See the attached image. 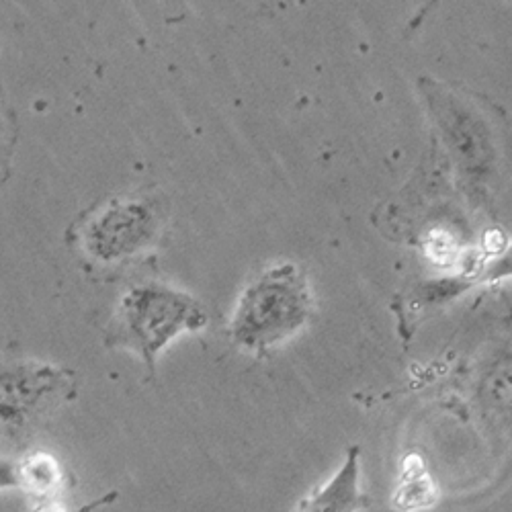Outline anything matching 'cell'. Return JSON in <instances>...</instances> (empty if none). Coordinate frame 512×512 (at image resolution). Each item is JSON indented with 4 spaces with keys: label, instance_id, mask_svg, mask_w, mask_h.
Masks as SVG:
<instances>
[{
    "label": "cell",
    "instance_id": "cell-1",
    "mask_svg": "<svg viewBox=\"0 0 512 512\" xmlns=\"http://www.w3.org/2000/svg\"><path fill=\"white\" fill-rule=\"evenodd\" d=\"M207 324L203 306L185 291L160 283L136 285L127 291L107 328L111 347L138 353L154 369L160 351L185 332Z\"/></svg>",
    "mask_w": 512,
    "mask_h": 512
},
{
    "label": "cell",
    "instance_id": "cell-2",
    "mask_svg": "<svg viewBox=\"0 0 512 512\" xmlns=\"http://www.w3.org/2000/svg\"><path fill=\"white\" fill-rule=\"evenodd\" d=\"M310 314L306 275L295 265H277L244 289L230 322V336L238 347L263 355L302 330Z\"/></svg>",
    "mask_w": 512,
    "mask_h": 512
},
{
    "label": "cell",
    "instance_id": "cell-3",
    "mask_svg": "<svg viewBox=\"0 0 512 512\" xmlns=\"http://www.w3.org/2000/svg\"><path fill=\"white\" fill-rule=\"evenodd\" d=\"M160 216L148 199H115L87 220L80 232L84 252L99 263H117L148 248Z\"/></svg>",
    "mask_w": 512,
    "mask_h": 512
},
{
    "label": "cell",
    "instance_id": "cell-4",
    "mask_svg": "<svg viewBox=\"0 0 512 512\" xmlns=\"http://www.w3.org/2000/svg\"><path fill=\"white\" fill-rule=\"evenodd\" d=\"M361 449L351 447L338 472L300 502L297 512H359L371 504L361 492Z\"/></svg>",
    "mask_w": 512,
    "mask_h": 512
},
{
    "label": "cell",
    "instance_id": "cell-5",
    "mask_svg": "<svg viewBox=\"0 0 512 512\" xmlns=\"http://www.w3.org/2000/svg\"><path fill=\"white\" fill-rule=\"evenodd\" d=\"M512 277V244H508L500 256L496 259L484 263L480 269L472 273H463L459 277L443 279L429 283L422 293H420V306H433V304H443L453 300L459 293L472 289L474 285H484V283H498L504 279Z\"/></svg>",
    "mask_w": 512,
    "mask_h": 512
},
{
    "label": "cell",
    "instance_id": "cell-6",
    "mask_svg": "<svg viewBox=\"0 0 512 512\" xmlns=\"http://www.w3.org/2000/svg\"><path fill=\"white\" fill-rule=\"evenodd\" d=\"M60 377L52 367H0V408H15L17 404H27V400L54 392Z\"/></svg>",
    "mask_w": 512,
    "mask_h": 512
},
{
    "label": "cell",
    "instance_id": "cell-7",
    "mask_svg": "<svg viewBox=\"0 0 512 512\" xmlns=\"http://www.w3.org/2000/svg\"><path fill=\"white\" fill-rule=\"evenodd\" d=\"M437 502L435 484L418 455H410L404 463L402 482L394 494V506L402 512H416Z\"/></svg>",
    "mask_w": 512,
    "mask_h": 512
},
{
    "label": "cell",
    "instance_id": "cell-8",
    "mask_svg": "<svg viewBox=\"0 0 512 512\" xmlns=\"http://www.w3.org/2000/svg\"><path fill=\"white\" fill-rule=\"evenodd\" d=\"M17 142V125L13 113L0 101V183L7 181L11 170V156Z\"/></svg>",
    "mask_w": 512,
    "mask_h": 512
},
{
    "label": "cell",
    "instance_id": "cell-9",
    "mask_svg": "<svg viewBox=\"0 0 512 512\" xmlns=\"http://www.w3.org/2000/svg\"><path fill=\"white\" fill-rule=\"evenodd\" d=\"M27 492V463L25 459H0V492Z\"/></svg>",
    "mask_w": 512,
    "mask_h": 512
},
{
    "label": "cell",
    "instance_id": "cell-10",
    "mask_svg": "<svg viewBox=\"0 0 512 512\" xmlns=\"http://www.w3.org/2000/svg\"><path fill=\"white\" fill-rule=\"evenodd\" d=\"M113 498H117V492H111V494H107V496H103V498L91 502L89 506H82V508H78V510H74V512H95L97 508H101V506L113 502ZM35 512H68V510H66L62 504L54 502V500H46V502H41V504L37 506Z\"/></svg>",
    "mask_w": 512,
    "mask_h": 512
}]
</instances>
